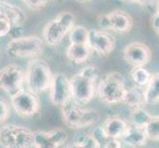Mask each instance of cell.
I'll return each mask as SVG.
<instances>
[{
    "label": "cell",
    "mask_w": 159,
    "mask_h": 148,
    "mask_svg": "<svg viewBox=\"0 0 159 148\" xmlns=\"http://www.w3.org/2000/svg\"><path fill=\"white\" fill-rule=\"evenodd\" d=\"M52 74L48 63L41 58H33L25 71V84L29 91L40 94L50 89Z\"/></svg>",
    "instance_id": "cell-1"
},
{
    "label": "cell",
    "mask_w": 159,
    "mask_h": 148,
    "mask_svg": "<svg viewBox=\"0 0 159 148\" xmlns=\"http://www.w3.org/2000/svg\"><path fill=\"white\" fill-rule=\"evenodd\" d=\"M61 118L68 128L80 129L95 124L99 122L101 114L94 109L83 108L75 102H68L61 107Z\"/></svg>",
    "instance_id": "cell-2"
},
{
    "label": "cell",
    "mask_w": 159,
    "mask_h": 148,
    "mask_svg": "<svg viewBox=\"0 0 159 148\" xmlns=\"http://www.w3.org/2000/svg\"><path fill=\"white\" fill-rule=\"evenodd\" d=\"M125 91L124 76L116 71L106 74L97 87L98 97L107 105H116L123 102Z\"/></svg>",
    "instance_id": "cell-3"
},
{
    "label": "cell",
    "mask_w": 159,
    "mask_h": 148,
    "mask_svg": "<svg viewBox=\"0 0 159 148\" xmlns=\"http://www.w3.org/2000/svg\"><path fill=\"white\" fill-rule=\"evenodd\" d=\"M0 146L2 148H33L34 131L23 125L3 123L0 125Z\"/></svg>",
    "instance_id": "cell-4"
},
{
    "label": "cell",
    "mask_w": 159,
    "mask_h": 148,
    "mask_svg": "<svg viewBox=\"0 0 159 148\" xmlns=\"http://www.w3.org/2000/svg\"><path fill=\"white\" fill-rule=\"evenodd\" d=\"M74 14L69 11H63L57 17L48 22L43 30V39L48 46L56 47L61 43L65 35L75 26Z\"/></svg>",
    "instance_id": "cell-5"
},
{
    "label": "cell",
    "mask_w": 159,
    "mask_h": 148,
    "mask_svg": "<svg viewBox=\"0 0 159 148\" xmlns=\"http://www.w3.org/2000/svg\"><path fill=\"white\" fill-rule=\"evenodd\" d=\"M45 43L37 36H23L7 43V53L11 57H36L43 52Z\"/></svg>",
    "instance_id": "cell-6"
},
{
    "label": "cell",
    "mask_w": 159,
    "mask_h": 148,
    "mask_svg": "<svg viewBox=\"0 0 159 148\" xmlns=\"http://www.w3.org/2000/svg\"><path fill=\"white\" fill-rule=\"evenodd\" d=\"M13 110L22 118H33L40 110V100L37 94L28 89H22L10 97Z\"/></svg>",
    "instance_id": "cell-7"
},
{
    "label": "cell",
    "mask_w": 159,
    "mask_h": 148,
    "mask_svg": "<svg viewBox=\"0 0 159 148\" xmlns=\"http://www.w3.org/2000/svg\"><path fill=\"white\" fill-rule=\"evenodd\" d=\"M25 72L19 65L9 64L0 69V89L11 97L23 89Z\"/></svg>",
    "instance_id": "cell-8"
},
{
    "label": "cell",
    "mask_w": 159,
    "mask_h": 148,
    "mask_svg": "<svg viewBox=\"0 0 159 148\" xmlns=\"http://www.w3.org/2000/svg\"><path fill=\"white\" fill-rule=\"evenodd\" d=\"M69 80L72 101L81 106L88 103L95 94L96 80L86 77L80 72L74 74Z\"/></svg>",
    "instance_id": "cell-9"
},
{
    "label": "cell",
    "mask_w": 159,
    "mask_h": 148,
    "mask_svg": "<svg viewBox=\"0 0 159 148\" xmlns=\"http://www.w3.org/2000/svg\"><path fill=\"white\" fill-rule=\"evenodd\" d=\"M99 26L104 31L128 33L133 28V19L127 12L115 10L108 14H102L97 19Z\"/></svg>",
    "instance_id": "cell-10"
},
{
    "label": "cell",
    "mask_w": 159,
    "mask_h": 148,
    "mask_svg": "<svg viewBox=\"0 0 159 148\" xmlns=\"http://www.w3.org/2000/svg\"><path fill=\"white\" fill-rule=\"evenodd\" d=\"M50 100L52 105L63 107L72 100L70 80L64 73H56L50 86Z\"/></svg>",
    "instance_id": "cell-11"
},
{
    "label": "cell",
    "mask_w": 159,
    "mask_h": 148,
    "mask_svg": "<svg viewBox=\"0 0 159 148\" xmlns=\"http://www.w3.org/2000/svg\"><path fill=\"white\" fill-rule=\"evenodd\" d=\"M67 132L62 128L34 131V148H61L67 141Z\"/></svg>",
    "instance_id": "cell-12"
},
{
    "label": "cell",
    "mask_w": 159,
    "mask_h": 148,
    "mask_svg": "<svg viewBox=\"0 0 159 148\" xmlns=\"http://www.w3.org/2000/svg\"><path fill=\"white\" fill-rule=\"evenodd\" d=\"M125 61L134 67H143L149 62L151 58V51L142 43L134 42L125 47L123 51Z\"/></svg>",
    "instance_id": "cell-13"
},
{
    "label": "cell",
    "mask_w": 159,
    "mask_h": 148,
    "mask_svg": "<svg viewBox=\"0 0 159 148\" xmlns=\"http://www.w3.org/2000/svg\"><path fill=\"white\" fill-rule=\"evenodd\" d=\"M88 46L101 56H108L114 51L116 41L109 32L93 29L89 31Z\"/></svg>",
    "instance_id": "cell-14"
},
{
    "label": "cell",
    "mask_w": 159,
    "mask_h": 148,
    "mask_svg": "<svg viewBox=\"0 0 159 148\" xmlns=\"http://www.w3.org/2000/svg\"><path fill=\"white\" fill-rule=\"evenodd\" d=\"M110 138L120 139L129 128L127 122L119 116H110L102 125Z\"/></svg>",
    "instance_id": "cell-15"
},
{
    "label": "cell",
    "mask_w": 159,
    "mask_h": 148,
    "mask_svg": "<svg viewBox=\"0 0 159 148\" xmlns=\"http://www.w3.org/2000/svg\"><path fill=\"white\" fill-rule=\"evenodd\" d=\"M147 138V134L144 128L135 127V125H129L128 130L120 138L124 143L127 145L134 147V148H139L145 145Z\"/></svg>",
    "instance_id": "cell-16"
},
{
    "label": "cell",
    "mask_w": 159,
    "mask_h": 148,
    "mask_svg": "<svg viewBox=\"0 0 159 148\" xmlns=\"http://www.w3.org/2000/svg\"><path fill=\"white\" fill-rule=\"evenodd\" d=\"M0 12L6 15L13 25H23L27 19L25 11L18 5L10 2L0 1Z\"/></svg>",
    "instance_id": "cell-17"
},
{
    "label": "cell",
    "mask_w": 159,
    "mask_h": 148,
    "mask_svg": "<svg viewBox=\"0 0 159 148\" xmlns=\"http://www.w3.org/2000/svg\"><path fill=\"white\" fill-rule=\"evenodd\" d=\"M123 103H125V106L130 109L131 111L143 108L145 105L144 91H142L140 87H134V88L127 89Z\"/></svg>",
    "instance_id": "cell-18"
},
{
    "label": "cell",
    "mask_w": 159,
    "mask_h": 148,
    "mask_svg": "<svg viewBox=\"0 0 159 148\" xmlns=\"http://www.w3.org/2000/svg\"><path fill=\"white\" fill-rule=\"evenodd\" d=\"M90 52V47L82 43H70L66 48V56L75 63L85 62L89 58Z\"/></svg>",
    "instance_id": "cell-19"
},
{
    "label": "cell",
    "mask_w": 159,
    "mask_h": 148,
    "mask_svg": "<svg viewBox=\"0 0 159 148\" xmlns=\"http://www.w3.org/2000/svg\"><path fill=\"white\" fill-rule=\"evenodd\" d=\"M145 104L155 105L159 103V73L153 74L144 90Z\"/></svg>",
    "instance_id": "cell-20"
},
{
    "label": "cell",
    "mask_w": 159,
    "mask_h": 148,
    "mask_svg": "<svg viewBox=\"0 0 159 148\" xmlns=\"http://www.w3.org/2000/svg\"><path fill=\"white\" fill-rule=\"evenodd\" d=\"M151 74L144 67H134L131 70L130 77L138 87H146L151 79Z\"/></svg>",
    "instance_id": "cell-21"
},
{
    "label": "cell",
    "mask_w": 159,
    "mask_h": 148,
    "mask_svg": "<svg viewBox=\"0 0 159 148\" xmlns=\"http://www.w3.org/2000/svg\"><path fill=\"white\" fill-rule=\"evenodd\" d=\"M89 31L83 26H74L69 32V42L70 43H82L88 45Z\"/></svg>",
    "instance_id": "cell-22"
},
{
    "label": "cell",
    "mask_w": 159,
    "mask_h": 148,
    "mask_svg": "<svg viewBox=\"0 0 159 148\" xmlns=\"http://www.w3.org/2000/svg\"><path fill=\"white\" fill-rule=\"evenodd\" d=\"M153 116L149 113H147L143 108L135 110V111H131L130 114V123L133 125L140 128H145L147 123L150 122Z\"/></svg>",
    "instance_id": "cell-23"
},
{
    "label": "cell",
    "mask_w": 159,
    "mask_h": 148,
    "mask_svg": "<svg viewBox=\"0 0 159 148\" xmlns=\"http://www.w3.org/2000/svg\"><path fill=\"white\" fill-rule=\"evenodd\" d=\"M144 128L147 138L152 141H159V116H153Z\"/></svg>",
    "instance_id": "cell-24"
},
{
    "label": "cell",
    "mask_w": 159,
    "mask_h": 148,
    "mask_svg": "<svg viewBox=\"0 0 159 148\" xmlns=\"http://www.w3.org/2000/svg\"><path fill=\"white\" fill-rule=\"evenodd\" d=\"M73 142L84 148H99L96 140L90 133H77L73 137Z\"/></svg>",
    "instance_id": "cell-25"
},
{
    "label": "cell",
    "mask_w": 159,
    "mask_h": 148,
    "mask_svg": "<svg viewBox=\"0 0 159 148\" xmlns=\"http://www.w3.org/2000/svg\"><path fill=\"white\" fill-rule=\"evenodd\" d=\"M90 134L93 136V138L96 140L99 148H104L105 144L107 143L108 140L110 139L108 134L106 133V131L104 130L103 127H98V128H94L91 131Z\"/></svg>",
    "instance_id": "cell-26"
},
{
    "label": "cell",
    "mask_w": 159,
    "mask_h": 148,
    "mask_svg": "<svg viewBox=\"0 0 159 148\" xmlns=\"http://www.w3.org/2000/svg\"><path fill=\"white\" fill-rule=\"evenodd\" d=\"M12 22L4 13L0 12V37L9 35V32L12 29Z\"/></svg>",
    "instance_id": "cell-27"
},
{
    "label": "cell",
    "mask_w": 159,
    "mask_h": 148,
    "mask_svg": "<svg viewBox=\"0 0 159 148\" xmlns=\"http://www.w3.org/2000/svg\"><path fill=\"white\" fill-rule=\"evenodd\" d=\"M10 105L3 97H0V124H3L10 116Z\"/></svg>",
    "instance_id": "cell-28"
},
{
    "label": "cell",
    "mask_w": 159,
    "mask_h": 148,
    "mask_svg": "<svg viewBox=\"0 0 159 148\" xmlns=\"http://www.w3.org/2000/svg\"><path fill=\"white\" fill-rule=\"evenodd\" d=\"M22 1L32 10H39L45 6L47 3V0H22Z\"/></svg>",
    "instance_id": "cell-29"
},
{
    "label": "cell",
    "mask_w": 159,
    "mask_h": 148,
    "mask_svg": "<svg viewBox=\"0 0 159 148\" xmlns=\"http://www.w3.org/2000/svg\"><path fill=\"white\" fill-rule=\"evenodd\" d=\"M24 27L23 25H13L12 29L9 32V37L11 38V40L13 39H18V38H21L24 36Z\"/></svg>",
    "instance_id": "cell-30"
},
{
    "label": "cell",
    "mask_w": 159,
    "mask_h": 148,
    "mask_svg": "<svg viewBox=\"0 0 159 148\" xmlns=\"http://www.w3.org/2000/svg\"><path fill=\"white\" fill-rule=\"evenodd\" d=\"M104 148H124L122 145V142L118 138H110L108 142L105 144Z\"/></svg>",
    "instance_id": "cell-31"
},
{
    "label": "cell",
    "mask_w": 159,
    "mask_h": 148,
    "mask_svg": "<svg viewBox=\"0 0 159 148\" xmlns=\"http://www.w3.org/2000/svg\"><path fill=\"white\" fill-rule=\"evenodd\" d=\"M151 25L155 30L159 31V0L157 1L156 11H155V13L153 15L152 20H151Z\"/></svg>",
    "instance_id": "cell-32"
},
{
    "label": "cell",
    "mask_w": 159,
    "mask_h": 148,
    "mask_svg": "<svg viewBox=\"0 0 159 148\" xmlns=\"http://www.w3.org/2000/svg\"><path fill=\"white\" fill-rule=\"evenodd\" d=\"M129 1L138 3L139 5H142V6H147V5H150L154 2V0H129Z\"/></svg>",
    "instance_id": "cell-33"
},
{
    "label": "cell",
    "mask_w": 159,
    "mask_h": 148,
    "mask_svg": "<svg viewBox=\"0 0 159 148\" xmlns=\"http://www.w3.org/2000/svg\"><path fill=\"white\" fill-rule=\"evenodd\" d=\"M65 148H84V147H82V146H80L78 144H76V143H74V142L72 141L71 143H68L66 146H65Z\"/></svg>",
    "instance_id": "cell-34"
},
{
    "label": "cell",
    "mask_w": 159,
    "mask_h": 148,
    "mask_svg": "<svg viewBox=\"0 0 159 148\" xmlns=\"http://www.w3.org/2000/svg\"><path fill=\"white\" fill-rule=\"evenodd\" d=\"M79 1H92V0H79Z\"/></svg>",
    "instance_id": "cell-35"
},
{
    "label": "cell",
    "mask_w": 159,
    "mask_h": 148,
    "mask_svg": "<svg viewBox=\"0 0 159 148\" xmlns=\"http://www.w3.org/2000/svg\"><path fill=\"white\" fill-rule=\"evenodd\" d=\"M158 32H159V31H158Z\"/></svg>",
    "instance_id": "cell-36"
}]
</instances>
